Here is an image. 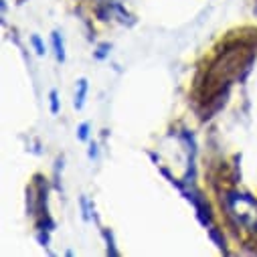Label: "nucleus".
<instances>
[{"label": "nucleus", "instance_id": "obj_2", "mask_svg": "<svg viewBox=\"0 0 257 257\" xmlns=\"http://www.w3.org/2000/svg\"><path fill=\"white\" fill-rule=\"evenodd\" d=\"M205 182L221 233L237 247L257 253V199L237 178V166L227 158L205 164Z\"/></svg>", "mask_w": 257, "mask_h": 257}, {"label": "nucleus", "instance_id": "obj_1", "mask_svg": "<svg viewBox=\"0 0 257 257\" xmlns=\"http://www.w3.org/2000/svg\"><path fill=\"white\" fill-rule=\"evenodd\" d=\"M257 57V25L227 31L197 61L190 83V103L199 115H207L225 97L227 89L249 69Z\"/></svg>", "mask_w": 257, "mask_h": 257}]
</instances>
